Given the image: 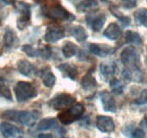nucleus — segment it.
Instances as JSON below:
<instances>
[{
    "label": "nucleus",
    "mask_w": 147,
    "mask_h": 138,
    "mask_svg": "<svg viewBox=\"0 0 147 138\" xmlns=\"http://www.w3.org/2000/svg\"><path fill=\"white\" fill-rule=\"evenodd\" d=\"M121 61L126 66L123 77L127 79H135V75L142 78L140 74V58L134 47H128L121 52Z\"/></svg>",
    "instance_id": "nucleus-1"
},
{
    "label": "nucleus",
    "mask_w": 147,
    "mask_h": 138,
    "mask_svg": "<svg viewBox=\"0 0 147 138\" xmlns=\"http://www.w3.org/2000/svg\"><path fill=\"white\" fill-rule=\"evenodd\" d=\"M83 113H84L83 104L76 103L73 104L71 106H69L68 109L63 110L61 113H59L58 118L63 124H69V123L74 122L75 120H77L78 118H80Z\"/></svg>",
    "instance_id": "nucleus-2"
},
{
    "label": "nucleus",
    "mask_w": 147,
    "mask_h": 138,
    "mask_svg": "<svg viewBox=\"0 0 147 138\" xmlns=\"http://www.w3.org/2000/svg\"><path fill=\"white\" fill-rule=\"evenodd\" d=\"M36 89L31 83L27 82H18L15 86V95L19 102L27 101L36 96Z\"/></svg>",
    "instance_id": "nucleus-3"
},
{
    "label": "nucleus",
    "mask_w": 147,
    "mask_h": 138,
    "mask_svg": "<svg viewBox=\"0 0 147 138\" xmlns=\"http://www.w3.org/2000/svg\"><path fill=\"white\" fill-rule=\"evenodd\" d=\"M5 116H8L9 119L17 120L18 122L26 126H33L38 118V113L35 111H20V112L9 111V112H6Z\"/></svg>",
    "instance_id": "nucleus-4"
},
{
    "label": "nucleus",
    "mask_w": 147,
    "mask_h": 138,
    "mask_svg": "<svg viewBox=\"0 0 147 138\" xmlns=\"http://www.w3.org/2000/svg\"><path fill=\"white\" fill-rule=\"evenodd\" d=\"M45 15L51 19L55 20H66V19H73L74 16L68 13L62 6H60L59 3H55L52 6H50L48 9H45Z\"/></svg>",
    "instance_id": "nucleus-5"
},
{
    "label": "nucleus",
    "mask_w": 147,
    "mask_h": 138,
    "mask_svg": "<svg viewBox=\"0 0 147 138\" xmlns=\"http://www.w3.org/2000/svg\"><path fill=\"white\" fill-rule=\"evenodd\" d=\"M73 104H75V97H73L69 94H58L55 96L50 102L49 105L52 106L55 110H61L65 108H69Z\"/></svg>",
    "instance_id": "nucleus-6"
},
{
    "label": "nucleus",
    "mask_w": 147,
    "mask_h": 138,
    "mask_svg": "<svg viewBox=\"0 0 147 138\" xmlns=\"http://www.w3.org/2000/svg\"><path fill=\"white\" fill-rule=\"evenodd\" d=\"M65 35V31L63 28L59 27V26H50L44 35V41L49 42V43H53L59 41L60 39H62Z\"/></svg>",
    "instance_id": "nucleus-7"
},
{
    "label": "nucleus",
    "mask_w": 147,
    "mask_h": 138,
    "mask_svg": "<svg viewBox=\"0 0 147 138\" xmlns=\"http://www.w3.org/2000/svg\"><path fill=\"white\" fill-rule=\"evenodd\" d=\"M96 126L103 133H111L114 130V122L107 116H98L96 118Z\"/></svg>",
    "instance_id": "nucleus-8"
},
{
    "label": "nucleus",
    "mask_w": 147,
    "mask_h": 138,
    "mask_svg": "<svg viewBox=\"0 0 147 138\" xmlns=\"http://www.w3.org/2000/svg\"><path fill=\"white\" fill-rule=\"evenodd\" d=\"M101 96V101L104 106V110L110 111V112H115L117 110V105H115V101L113 99V96L111 95L109 92H102L100 94Z\"/></svg>",
    "instance_id": "nucleus-9"
},
{
    "label": "nucleus",
    "mask_w": 147,
    "mask_h": 138,
    "mask_svg": "<svg viewBox=\"0 0 147 138\" xmlns=\"http://www.w3.org/2000/svg\"><path fill=\"white\" fill-rule=\"evenodd\" d=\"M17 68H18L19 72L26 77H32L35 72L33 65L31 62H28L27 60H19L17 64Z\"/></svg>",
    "instance_id": "nucleus-10"
},
{
    "label": "nucleus",
    "mask_w": 147,
    "mask_h": 138,
    "mask_svg": "<svg viewBox=\"0 0 147 138\" xmlns=\"http://www.w3.org/2000/svg\"><path fill=\"white\" fill-rule=\"evenodd\" d=\"M18 7H19L18 8L19 12H20V16H19L18 22L22 20L23 25H25V24H27V23L30 22V18H31V9H30V6H28L27 3L19 2ZM23 25H22V28H24Z\"/></svg>",
    "instance_id": "nucleus-11"
},
{
    "label": "nucleus",
    "mask_w": 147,
    "mask_h": 138,
    "mask_svg": "<svg viewBox=\"0 0 147 138\" xmlns=\"http://www.w3.org/2000/svg\"><path fill=\"white\" fill-rule=\"evenodd\" d=\"M90 50L92 53L98 55V57H105L113 51L112 48L108 47V45H102V44H90Z\"/></svg>",
    "instance_id": "nucleus-12"
},
{
    "label": "nucleus",
    "mask_w": 147,
    "mask_h": 138,
    "mask_svg": "<svg viewBox=\"0 0 147 138\" xmlns=\"http://www.w3.org/2000/svg\"><path fill=\"white\" fill-rule=\"evenodd\" d=\"M120 35H121V28L115 23H111L107 27V30L104 31V36L110 39V40H117Z\"/></svg>",
    "instance_id": "nucleus-13"
},
{
    "label": "nucleus",
    "mask_w": 147,
    "mask_h": 138,
    "mask_svg": "<svg viewBox=\"0 0 147 138\" xmlns=\"http://www.w3.org/2000/svg\"><path fill=\"white\" fill-rule=\"evenodd\" d=\"M0 131H1V134L3 135V137H6V138L15 137V136L17 135V129H16L13 124H10V123H8V122H2V123L0 124Z\"/></svg>",
    "instance_id": "nucleus-14"
},
{
    "label": "nucleus",
    "mask_w": 147,
    "mask_h": 138,
    "mask_svg": "<svg viewBox=\"0 0 147 138\" xmlns=\"http://www.w3.org/2000/svg\"><path fill=\"white\" fill-rule=\"evenodd\" d=\"M100 69H101V75H102V77L105 79V80H108L110 77L113 76V74H114V71H115V66L114 65H112L110 62H105V64H102L101 66H100Z\"/></svg>",
    "instance_id": "nucleus-15"
},
{
    "label": "nucleus",
    "mask_w": 147,
    "mask_h": 138,
    "mask_svg": "<svg viewBox=\"0 0 147 138\" xmlns=\"http://www.w3.org/2000/svg\"><path fill=\"white\" fill-rule=\"evenodd\" d=\"M58 68L60 69L67 77L71 78V79H76L77 77V69L75 66L70 65V64H61Z\"/></svg>",
    "instance_id": "nucleus-16"
},
{
    "label": "nucleus",
    "mask_w": 147,
    "mask_h": 138,
    "mask_svg": "<svg viewBox=\"0 0 147 138\" xmlns=\"http://www.w3.org/2000/svg\"><path fill=\"white\" fill-rule=\"evenodd\" d=\"M41 78H42V82L43 84L47 87H52L55 83V75L49 70V69H44L41 74Z\"/></svg>",
    "instance_id": "nucleus-17"
},
{
    "label": "nucleus",
    "mask_w": 147,
    "mask_h": 138,
    "mask_svg": "<svg viewBox=\"0 0 147 138\" xmlns=\"http://www.w3.org/2000/svg\"><path fill=\"white\" fill-rule=\"evenodd\" d=\"M87 23H90L93 30L97 32V31H100L103 27V25L105 23V16L102 15V14L97 15V16H95V17L93 18L92 20H87Z\"/></svg>",
    "instance_id": "nucleus-18"
},
{
    "label": "nucleus",
    "mask_w": 147,
    "mask_h": 138,
    "mask_svg": "<svg viewBox=\"0 0 147 138\" xmlns=\"http://www.w3.org/2000/svg\"><path fill=\"white\" fill-rule=\"evenodd\" d=\"M125 40L127 43H131V44H142L143 43L140 35L136 32H132V31H127L125 33Z\"/></svg>",
    "instance_id": "nucleus-19"
},
{
    "label": "nucleus",
    "mask_w": 147,
    "mask_h": 138,
    "mask_svg": "<svg viewBox=\"0 0 147 138\" xmlns=\"http://www.w3.org/2000/svg\"><path fill=\"white\" fill-rule=\"evenodd\" d=\"M135 19L139 25L147 27V9L140 8L135 13Z\"/></svg>",
    "instance_id": "nucleus-20"
},
{
    "label": "nucleus",
    "mask_w": 147,
    "mask_h": 138,
    "mask_svg": "<svg viewBox=\"0 0 147 138\" xmlns=\"http://www.w3.org/2000/svg\"><path fill=\"white\" fill-rule=\"evenodd\" d=\"M82 87L86 91H90L96 87V80L94 79L91 74H87L83 79H82Z\"/></svg>",
    "instance_id": "nucleus-21"
},
{
    "label": "nucleus",
    "mask_w": 147,
    "mask_h": 138,
    "mask_svg": "<svg viewBox=\"0 0 147 138\" xmlns=\"http://www.w3.org/2000/svg\"><path fill=\"white\" fill-rule=\"evenodd\" d=\"M76 51H77L76 45L74 43H71V42H66L63 44V47H62V53H63V55L66 58H70V57L75 55Z\"/></svg>",
    "instance_id": "nucleus-22"
},
{
    "label": "nucleus",
    "mask_w": 147,
    "mask_h": 138,
    "mask_svg": "<svg viewBox=\"0 0 147 138\" xmlns=\"http://www.w3.org/2000/svg\"><path fill=\"white\" fill-rule=\"evenodd\" d=\"M73 34L78 42H84V41L87 39V33H86L85 28L82 27V26H76V27L74 28Z\"/></svg>",
    "instance_id": "nucleus-23"
},
{
    "label": "nucleus",
    "mask_w": 147,
    "mask_h": 138,
    "mask_svg": "<svg viewBox=\"0 0 147 138\" xmlns=\"http://www.w3.org/2000/svg\"><path fill=\"white\" fill-rule=\"evenodd\" d=\"M15 39H16L15 37V33L13 31H10V30H7L6 33H5V36H3V43H5V45L7 48L13 47V44L15 42Z\"/></svg>",
    "instance_id": "nucleus-24"
},
{
    "label": "nucleus",
    "mask_w": 147,
    "mask_h": 138,
    "mask_svg": "<svg viewBox=\"0 0 147 138\" xmlns=\"http://www.w3.org/2000/svg\"><path fill=\"white\" fill-rule=\"evenodd\" d=\"M53 124H55V119H52V118H47V119H43V120L40 121V123H38V129H40V130H47V129H50Z\"/></svg>",
    "instance_id": "nucleus-25"
},
{
    "label": "nucleus",
    "mask_w": 147,
    "mask_h": 138,
    "mask_svg": "<svg viewBox=\"0 0 147 138\" xmlns=\"http://www.w3.org/2000/svg\"><path fill=\"white\" fill-rule=\"evenodd\" d=\"M110 85L112 87V89H113V93H115V94H121L122 93L123 86H122L121 82H119L118 79H112Z\"/></svg>",
    "instance_id": "nucleus-26"
},
{
    "label": "nucleus",
    "mask_w": 147,
    "mask_h": 138,
    "mask_svg": "<svg viewBox=\"0 0 147 138\" xmlns=\"http://www.w3.org/2000/svg\"><path fill=\"white\" fill-rule=\"evenodd\" d=\"M97 2L96 0H84L79 6H78V9L79 10H86V9H90L94 6H96Z\"/></svg>",
    "instance_id": "nucleus-27"
},
{
    "label": "nucleus",
    "mask_w": 147,
    "mask_h": 138,
    "mask_svg": "<svg viewBox=\"0 0 147 138\" xmlns=\"http://www.w3.org/2000/svg\"><path fill=\"white\" fill-rule=\"evenodd\" d=\"M0 97L7 99V100H10L11 99V94H10L9 88L7 86H5L3 84H0Z\"/></svg>",
    "instance_id": "nucleus-28"
},
{
    "label": "nucleus",
    "mask_w": 147,
    "mask_h": 138,
    "mask_svg": "<svg viewBox=\"0 0 147 138\" xmlns=\"http://www.w3.org/2000/svg\"><path fill=\"white\" fill-rule=\"evenodd\" d=\"M135 103L139 104V105H143V104L147 103V89H144V91L140 93L139 97H138V99H136Z\"/></svg>",
    "instance_id": "nucleus-29"
},
{
    "label": "nucleus",
    "mask_w": 147,
    "mask_h": 138,
    "mask_svg": "<svg viewBox=\"0 0 147 138\" xmlns=\"http://www.w3.org/2000/svg\"><path fill=\"white\" fill-rule=\"evenodd\" d=\"M136 3H137V0H121V5L127 9L134 8L136 6Z\"/></svg>",
    "instance_id": "nucleus-30"
},
{
    "label": "nucleus",
    "mask_w": 147,
    "mask_h": 138,
    "mask_svg": "<svg viewBox=\"0 0 147 138\" xmlns=\"http://www.w3.org/2000/svg\"><path fill=\"white\" fill-rule=\"evenodd\" d=\"M132 138H146L145 135V131L143 129H136L134 133H132Z\"/></svg>",
    "instance_id": "nucleus-31"
},
{
    "label": "nucleus",
    "mask_w": 147,
    "mask_h": 138,
    "mask_svg": "<svg viewBox=\"0 0 147 138\" xmlns=\"http://www.w3.org/2000/svg\"><path fill=\"white\" fill-rule=\"evenodd\" d=\"M23 51L26 52L30 57H34V55H36V51H35L31 45H25V47H23Z\"/></svg>",
    "instance_id": "nucleus-32"
},
{
    "label": "nucleus",
    "mask_w": 147,
    "mask_h": 138,
    "mask_svg": "<svg viewBox=\"0 0 147 138\" xmlns=\"http://www.w3.org/2000/svg\"><path fill=\"white\" fill-rule=\"evenodd\" d=\"M50 53H51V52H50V49H49V48H44L43 50H41V51H40L41 57H42V58H45V59L50 57Z\"/></svg>",
    "instance_id": "nucleus-33"
},
{
    "label": "nucleus",
    "mask_w": 147,
    "mask_h": 138,
    "mask_svg": "<svg viewBox=\"0 0 147 138\" xmlns=\"http://www.w3.org/2000/svg\"><path fill=\"white\" fill-rule=\"evenodd\" d=\"M38 138H55V137L52 135H50V134H40Z\"/></svg>",
    "instance_id": "nucleus-34"
},
{
    "label": "nucleus",
    "mask_w": 147,
    "mask_h": 138,
    "mask_svg": "<svg viewBox=\"0 0 147 138\" xmlns=\"http://www.w3.org/2000/svg\"><path fill=\"white\" fill-rule=\"evenodd\" d=\"M1 2H3L5 5H10V3H14L15 0H0Z\"/></svg>",
    "instance_id": "nucleus-35"
},
{
    "label": "nucleus",
    "mask_w": 147,
    "mask_h": 138,
    "mask_svg": "<svg viewBox=\"0 0 147 138\" xmlns=\"http://www.w3.org/2000/svg\"><path fill=\"white\" fill-rule=\"evenodd\" d=\"M144 123H145V124L147 126V117L145 118V119H144Z\"/></svg>",
    "instance_id": "nucleus-36"
},
{
    "label": "nucleus",
    "mask_w": 147,
    "mask_h": 138,
    "mask_svg": "<svg viewBox=\"0 0 147 138\" xmlns=\"http://www.w3.org/2000/svg\"><path fill=\"white\" fill-rule=\"evenodd\" d=\"M146 62H147V57H146Z\"/></svg>",
    "instance_id": "nucleus-37"
}]
</instances>
